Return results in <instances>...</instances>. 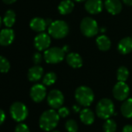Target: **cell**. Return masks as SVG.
<instances>
[{"mask_svg": "<svg viewBox=\"0 0 132 132\" xmlns=\"http://www.w3.org/2000/svg\"><path fill=\"white\" fill-rule=\"evenodd\" d=\"M60 117L54 109L45 111L40 117L39 125L40 128L45 131L54 130L58 125Z\"/></svg>", "mask_w": 132, "mask_h": 132, "instance_id": "obj_1", "label": "cell"}, {"mask_svg": "<svg viewBox=\"0 0 132 132\" xmlns=\"http://www.w3.org/2000/svg\"><path fill=\"white\" fill-rule=\"evenodd\" d=\"M75 98L81 106L88 108L94 101V93L89 87L80 86L75 90Z\"/></svg>", "mask_w": 132, "mask_h": 132, "instance_id": "obj_2", "label": "cell"}, {"mask_svg": "<svg viewBox=\"0 0 132 132\" xmlns=\"http://www.w3.org/2000/svg\"><path fill=\"white\" fill-rule=\"evenodd\" d=\"M96 115L103 120L109 119L114 114V104L109 98L101 99L96 106Z\"/></svg>", "mask_w": 132, "mask_h": 132, "instance_id": "obj_3", "label": "cell"}, {"mask_svg": "<svg viewBox=\"0 0 132 132\" xmlns=\"http://www.w3.org/2000/svg\"><path fill=\"white\" fill-rule=\"evenodd\" d=\"M69 31L68 24L63 20L53 21L48 26V33L54 39H62L65 37Z\"/></svg>", "mask_w": 132, "mask_h": 132, "instance_id": "obj_4", "label": "cell"}, {"mask_svg": "<svg viewBox=\"0 0 132 132\" xmlns=\"http://www.w3.org/2000/svg\"><path fill=\"white\" fill-rule=\"evenodd\" d=\"M80 29L84 36L93 37L98 33L99 26L95 19L91 17H86L81 22Z\"/></svg>", "mask_w": 132, "mask_h": 132, "instance_id": "obj_5", "label": "cell"}, {"mask_svg": "<svg viewBox=\"0 0 132 132\" xmlns=\"http://www.w3.org/2000/svg\"><path fill=\"white\" fill-rule=\"evenodd\" d=\"M65 51L62 48L51 47L44 51V57L47 63L55 64L61 62L65 57Z\"/></svg>", "mask_w": 132, "mask_h": 132, "instance_id": "obj_6", "label": "cell"}, {"mask_svg": "<svg viewBox=\"0 0 132 132\" xmlns=\"http://www.w3.org/2000/svg\"><path fill=\"white\" fill-rule=\"evenodd\" d=\"M10 114L13 120L17 122L24 121L28 116L26 106L22 102H14L10 107Z\"/></svg>", "mask_w": 132, "mask_h": 132, "instance_id": "obj_7", "label": "cell"}, {"mask_svg": "<svg viewBox=\"0 0 132 132\" xmlns=\"http://www.w3.org/2000/svg\"><path fill=\"white\" fill-rule=\"evenodd\" d=\"M47 104L52 109H59L61 107H62L65 97L61 91L59 90L54 89L49 92L47 94Z\"/></svg>", "mask_w": 132, "mask_h": 132, "instance_id": "obj_8", "label": "cell"}, {"mask_svg": "<svg viewBox=\"0 0 132 132\" xmlns=\"http://www.w3.org/2000/svg\"><path fill=\"white\" fill-rule=\"evenodd\" d=\"M130 94V88L125 82L118 81L113 88L114 97L119 101H124L127 100Z\"/></svg>", "mask_w": 132, "mask_h": 132, "instance_id": "obj_9", "label": "cell"}, {"mask_svg": "<svg viewBox=\"0 0 132 132\" xmlns=\"http://www.w3.org/2000/svg\"><path fill=\"white\" fill-rule=\"evenodd\" d=\"M30 94V97L34 102L40 103L45 98L47 95L46 87L43 84H35L31 87Z\"/></svg>", "mask_w": 132, "mask_h": 132, "instance_id": "obj_10", "label": "cell"}, {"mask_svg": "<svg viewBox=\"0 0 132 132\" xmlns=\"http://www.w3.org/2000/svg\"><path fill=\"white\" fill-rule=\"evenodd\" d=\"M51 45L50 36L45 32H40L34 39V46L39 51L46 50Z\"/></svg>", "mask_w": 132, "mask_h": 132, "instance_id": "obj_11", "label": "cell"}, {"mask_svg": "<svg viewBox=\"0 0 132 132\" xmlns=\"http://www.w3.org/2000/svg\"><path fill=\"white\" fill-rule=\"evenodd\" d=\"M14 32L11 28L3 29L0 32V45L3 46H9L14 40Z\"/></svg>", "mask_w": 132, "mask_h": 132, "instance_id": "obj_12", "label": "cell"}, {"mask_svg": "<svg viewBox=\"0 0 132 132\" xmlns=\"http://www.w3.org/2000/svg\"><path fill=\"white\" fill-rule=\"evenodd\" d=\"M103 6L101 0H86L85 3L86 10L93 15L100 13L103 10Z\"/></svg>", "mask_w": 132, "mask_h": 132, "instance_id": "obj_13", "label": "cell"}, {"mask_svg": "<svg viewBox=\"0 0 132 132\" xmlns=\"http://www.w3.org/2000/svg\"><path fill=\"white\" fill-rule=\"evenodd\" d=\"M105 7L109 13L117 15L122 10V3L120 0H106Z\"/></svg>", "mask_w": 132, "mask_h": 132, "instance_id": "obj_14", "label": "cell"}, {"mask_svg": "<svg viewBox=\"0 0 132 132\" xmlns=\"http://www.w3.org/2000/svg\"><path fill=\"white\" fill-rule=\"evenodd\" d=\"M43 74H44L43 68L39 65H35L33 67H32L28 70L27 77H28L29 80H30L32 82H36V81H38L39 80H40Z\"/></svg>", "mask_w": 132, "mask_h": 132, "instance_id": "obj_15", "label": "cell"}, {"mask_svg": "<svg viewBox=\"0 0 132 132\" xmlns=\"http://www.w3.org/2000/svg\"><path fill=\"white\" fill-rule=\"evenodd\" d=\"M79 118L81 121L86 125H92L95 121V115L93 111L89 108H84L80 111Z\"/></svg>", "mask_w": 132, "mask_h": 132, "instance_id": "obj_16", "label": "cell"}, {"mask_svg": "<svg viewBox=\"0 0 132 132\" xmlns=\"http://www.w3.org/2000/svg\"><path fill=\"white\" fill-rule=\"evenodd\" d=\"M47 26V24L46 20L40 17H35L32 19L30 22V28L33 31L38 32H42L43 31H44Z\"/></svg>", "mask_w": 132, "mask_h": 132, "instance_id": "obj_17", "label": "cell"}, {"mask_svg": "<svg viewBox=\"0 0 132 132\" xmlns=\"http://www.w3.org/2000/svg\"><path fill=\"white\" fill-rule=\"evenodd\" d=\"M118 51L122 54H128L132 51V37L123 38L117 45Z\"/></svg>", "mask_w": 132, "mask_h": 132, "instance_id": "obj_18", "label": "cell"}, {"mask_svg": "<svg viewBox=\"0 0 132 132\" xmlns=\"http://www.w3.org/2000/svg\"><path fill=\"white\" fill-rule=\"evenodd\" d=\"M67 63L72 68H79L82 66V59L79 53H71L66 56Z\"/></svg>", "mask_w": 132, "mask_h": 132, "instance_id": "obj_19", "label": "cell"}, {"mask_svg": "<svg viewBox=\"0 0 132 132\" xmlns=\"http://www.w3.org/2000/svg\"><path fill=\"white\" fill-rule=\"evenodd\" d=\"M96 45L101 51H107L110 50L111 46L110 39L105 35H102L97 37L96 39Z\"/></svg>", "mask_w": 132, "mask_h": 132, "instance_id": "obj_20", "label": "cell"}, {"mask_svg": "<svg viewBox=\"0 0 132 132\" xmlns=\"http://www.w3.org/2000/svg\"><path fill=\"white\" fill-rule=\"evenodd\" d=\"M58 11L61 15H67L72 12L74 3L71 0H63L58 5Z\"/></svg>", "mask_w": 132, "mask_h": 132, "instance_id": "obj_21", "label": "cell"}, {"mask_svg": "<svg viewBox=\"0 0 132 132\" xmlns=\"http://www.w3.org/2000/svg\"><path fill=\"white\" fill-rule=\"evenodd\" d=\"M121 112L126 118H132V98L125 100L121 107Z\"/></svg>", "mask_w": 132, "mask_h": 132, "instance_id": "obj_22", "label": "cell"}, {"mask_svg": "<svg viewBox=\"0 0 132 132\" xmlns=\"http://www.w3.org/2000/svg\"><path fill=\"white\" fill-rule=\"evenodd\" d=\"M16 22V13L13 10L9 9L5 13L3 22L7 28H11Z\"/></svg>", "mask_w": 132, "mask_h": 132, "instance_id": "obj_23", "label": "cell"}, {"mask_svg": "<svg viewBox=\"0 0 132 132\" xmlns=\"http://www.w3.org/2000/svg\"><path fill=\"white\" fill-rule=\"evenodd\" d=\"M129 77V71L127 67L122 66L118 68L117 72V78L120 82H125Z\"/></svg>", "mask_w": 132, "mask_h": 132, "instance_id": "obj_24", "label": "cell"}, {"mask_svg": "<svg viewBox=\"0 0 132 132\" xmlns=\"http://www.w3.org/2000/svg\"><path fill=\"white\" fill-rule=\"evenodd\" d=\"M117 128V123L112 119H107L103 125L104 132H116Z\"/></svg>", "mask_w": 132, "mask_h": 132, "instance_id": "obj_25", "label": "cell"}, {"mask_svg": "<svg viewBox=\"0 0 132 132\" xmlns=\"http://www.w3.org/2000/svg\"><path fill=\"white\" fill-rule=\"evenodd\" d=\"M57 80V75L54 72H49L43 77V84L45 86L53 85Z\"/></svg>", "mask_w": 132, "mask_h": 132, "instance_id": "obj_26", "label": "cell"}, {"mask_svg": "<svg viewBox=\"0 0 132 132\" xmlns=\"http://www.w3.org/2000/svg\"><path fill=\"white\" fill-rule=\"evenodd\" d=\"M65 129L68 132H77L79 130V126L77 122L73 119H69L65 122Z\"/></svg>", "mask_w": 132, "mask_h": 132, "instance_id": "obj_27", "label": "cell"}, {"mask_svg": "<svg viewBox=\"0 0 132 132\" xmlns=\"http://www.w3.org/2000/svg\"><path fill=\"white\" fill-rule=\"evenodd\" d=\"M10 69V63L9 60L2 56H0V72L1 73H7Z\"/></svg>", "mask_w": 132, "mask_h": 132, "instance_id": "obj_28", "label": "cell"}, {"mask_svg": "<svg viewBox=\"0 0 132 132\" xmlns=\"http://www.w3.org/2000/svg\"><path fill=\"white\" fill-rule=\"evenodd\" d=\"M58 115H59L60 118H66V117H68L69 115L70 111H69L68 108H66V107H61L58 109Z\"/></svg>", "mask_w": 132, "mask_h": 132, "instance_id": "obj_29", "label": "cell"}, {"mask_svg": "<svg viewBox=\"0 0 132 132\" xmlns=\"http://www.w3.org/2000/svg\"><path fill=\"white\" fill-rule=\"evenodd\" d=\"M15 132H30V129L25 124H19L16 126Z\"/></svg>", "mask_w": 132, "mask_h": 132, "instance_id": "obj_30", "label": "cell"}, {"mask_svg": "<svg viewBox=\"0 0 132 132\" xmlns=\"http://www.w3.org/2000/svg\"><path fill=\"white\" fill-rule=\"evenodd\" d=\"M33 61L36 65H38L41 63L42 61V56L40 53H35L33 55Z\"/></svg>", "mask_w": 132, "mask_h": 132, "instance_id": "obj_31", "label": "cell"}, {"mask_svg": "<svg viewBox=\"0 0 132 132\" xmlns=\"http://www.w3.org/2000/svg\"><path fill=\"white\" fill-rule=\"evenodd\" d=\"M5 119V112H4L2 109H0V125L4 122Z\"/></svg>", "mask_w": 132, "mask_h": 132, "instance_id": "obj_32", "label": "cell"}, {"mask_svg": "<svg viewBox=\"0 0 132 132\" xmlns=\"http://www.w3.org/2000/svg\"><path fill=\"white\" fill-rule=\"evenodd\" d=\"M122 132H132V125H127L123 128Z\"/></svg>", "mask_w": 132, "mask_h": 132, "instance_id": "obj_33", "label": "cell"}, {"mask_svg": "<svg viewBox=\"0 0 132 132\" xmlns=\"http://www.w3.org/2000/svg\"><path fill=\"white\" fill-rule=\"evenodd\" d=\"M73 111H74V112H75V113H78V112L81 111L80 107H79V106H77V105H74V106H73Z\"/></svg>", "mask_w": 132, "mask_h": 132, "instance_id": "obj_34", "label": "cell"}, {"mask_svg": "<svg viewBox=\"0 0 132 132\" xmlns=\"http://www.w3.org/2000/svg\"><path fill=\"white\" fill-rule=\"evenodd\" d=\"M2 2L7 5H10V4H12L15 2H16V0H2Z\"/></svg>", "mask_w": 132, "mask_h": 132, "instance_id": "obj_35", "label": "cell"}, {"mask_svg": "<svg viewBox=\"0 0 132 132\" xmlns=\"http://www.w3.org/2000/svg\"><path fill=\"white\" fill-rule=\"evenodd\" d=\"M123 2L125 5H127L128 6L132 5V0H123Z\"/></svg>", "mask_w": 132, "mask_h": 132, "instance_id": "obj_36", "label": "cell"}, {"mask_svg": "<svg viewBox=\"0 0 132 132\" xmlns=\"http://www.w3.org/2000/svg\"><path fill=\"white\" fill-rule=\"evenodd\" d=\"M75 1H76V2H83V1H85V0H75Z\"/></svg>", "mask_w": 132, "mask_h": 132, "instance_id": "obj_37", "label": "cell"}, {"mask_svg": "<svg viewBox=\"0 0 132 132\" xmlns=\"http://www.w3.org/2000/svg\"><path fill=\"white\" fill-rule=\"evenodd\" d=\"M1 25H2V18L0 17V26H1Z\"/></svg>", "mask_w": 132, "mask_h": 132, "instance_id": "obj_38", "label": "cell"}, {"mask_svg": "<svg viewBox=\"0 0 132 132\" xmlns=\"http://www.w3.org/2000/svg\"><path fill=\"white\" fill-rule=\"evenodd\" d=\"M53 132H60V131H53Z\"/></svg>", "mask_w": 132, "mask_h": 132, "instance_id": "obj_39", "label": "cell"}]
</instances>
